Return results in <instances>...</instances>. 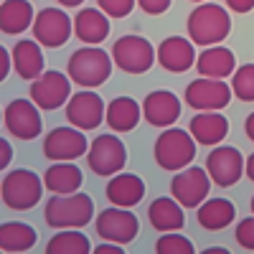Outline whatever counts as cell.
I'll return each instance as SVG.
<instances>
[{"instance_id":"6da1fadb","label":"cell","mask_w":254,"mask_h":254,"mask_svg":"<svg viewBox=\"0 0 254 254\" xmlns=\"http://www.w3.org/2000/svg\"><path fill=\"white\" fill-rule=\"evenodd\" d=\"M188 36L193 44L198 46H216L229 36L231 31V18L226 13V8L216 5V3H198L188 15Z\"/></svg>"},{"instance_id":"7a4b0ae2","label":"cell","mask_w":254,"mask_h":254,"mask_svg":"<svg viewBox=\"0 0 254 254\" xmlns=\"http://www.w3.org/2000/svg\"><path fill=\"white\" fill-rule=\"evenodd\" d=\"M94 216V203L87 193H54L44 208V219L51 229H81Z\"/></svg>"},{"instance_id":"3957f363","label":"cell","mask_w":254,"mask_h":254,"mask_svg":"<svg viewBox=\"0 0 254 254\" xmlns=\"http://www.w3.org/2000/svg\"><path fill=\"white\" fill-rule=\"evenodd\" d=\"M112 54L102 51L97 46H84V49H76L71 56H69V64H66V71L71 76V81H76L79 87H87V89H94L99 84H104L112 74Z\"/></svg>"},{"instance_id":"277c9868","label":"cell","mask_w":254,"mask_h":254,"mask_svg":"<svg viewBox=\"0 0 254 254\" xmlns=\"http://www.w3.org/2000/svg\"><path fill=\"white\" fill-rule=\"evenodd\" d=\"M44 181H41L33 171L28 168H15V171L5 173L3 186H0V196H3V203L13 211H28L41 201V193H44Z\"/></svg>"},{"instance_id":"5b68a950","label":"cell","mask_w":254,"mask_h":254,"mask_svg":"<svg viewBox=\"0 0 254 254\" xmlns=\"http://www.w3.org/2000/svg\"><path fill=\"white\" fill-rule=\"evenodd\" d=\"M196 158V140L181 127H165L155 142V163L163 171H183Z\"/></svg>"},{"instance_id":"8992f818","label":"cell","mask_w":254,"mask_h":254,"mask_svg":"<svg viewBox=\"0 0 254 254\" xmlns=\"http://www.w3.org/2000/svg\"><path fill=\"white\" fill-rule=\"evenodd\" d=\"M158 54L153 44L142 36H120L112 46V61L125 74H145L150 71Z\"/></svg>"},{"instance_id":"52a82bcc","label":"cell","mask_w":254,"mask_h":254,"mask_svg":"<svg viewBox=\"0 0 254 254\" xmlns=\"http://www.w3.org/2000/svg\"><path fill=\"white\" fill-rule=\"evenodd\" d=\"M211 176L206 173V168L198 165H186L183 171L171 181V196L183 206V208H198L208 198V188H211Z\"/></svg>"},{"instance_id":"ba28073f","label":"cell","mask_w":254,"mask_h":254,"mask_svg":"<svg viewBox=\"0 0 254 254\" xmlns=\"http://www.w3.org/2000/svg\"><path fill=\"white\" fill-rule=\"evenodd\" d=\"M231 87L224 81V79H208V76H201L196 81H190L186 87V104L193 107L196 112H219L224 110L229 99H231Z\"/></svg>"},{"instance_id":"9c48e42d","label":"cell","mask_w":254,"mask_h":254,"mask_svg":"<svg viewBox=\"0 0 254 254\" xmlns=\"http://www.w3.org/2000/svg\"><path fill=\"white\" fill-rule=\"evenodd\" d=\"M87 163L89 168L102 176V178H110V176H117L125 163H127V150L120 137L115 135H99L94 137V142L89 145L87 150Z\"/></svg>"},{"instance_id":"30bf717a","label":"cell","mask_w":254,"mask_h":254,"mask_svg":"<svg viewBox=\"0 0 254 254\" xmlns=\"http://www.w3.org/2000/svg\"><path fill=\"white\" fill-rule=\"evenodd\" d=\"M97 234L99 239L104 242H115V244H127V242H132L137 237V231H140V221L137 216L132 214L130 208H122V206H110V208H104L102 214L97 216Z\"/></svg>"},{"instance_id":"8fae6325","label":"cell","mask_w":254,"mask_h":254,"mask_svg":"<svg viewBox=\"0 0 254 254\" xmlns=\"http://www.w3.org/2000/svg\"><path fill=\"white\" fill-rule=\"evenodd\" d=\"M41 107L33 99H13L5 104L3 122L5 130L18 140H33L44 130V120H41Z\"/></svg>"},{"instance_id":"7c38bea8","label":"cell","mask_w":254,"mask_h":254,"mask_svg":"<svg viewBox=\"0 0 254 254\" xmlns=\"http://www.w3.org/2000/svg\"><path fill=\"white\" fill-rule=\"evenodd\" d=\"M31 28H33V36H36V41L41 46L59 49V46H64L71 38L74 23L61 8H44L36 15Z\"/></svg>"},{"instance_id":"4fadbf2b","label":"cell","mask_w":254,"mask_h":254,"mask_svg":"<svg viewBox=\"0 0 254 254\" xmlns=\"http://www.w3.org/2000/svg\"><path fill=\"white\" fill-rule=\"evenodd\" d=\"M31 99L41 110H59L61 104L71 99V76H64L61 71H44L31 84Z\"/></svg>"},{"instance_id":"5bb4252c","label":"cell","mask_w":254,"mask_h":254,"mask_svg":"<svg viewBox=\"0 0 254 254\" xmlns=\"http://www.w3.org/2000/svg\"><path fill=\"white\" fill-rule=\"evenodd\" d=\"M89 150V142L79 127H56L44 137V155L49 160H76Z\"/></svg>"},{"instance_id":"9a60e30c","label":"cell","mask_w":254,"mask_h":254,"mask_svg":"<svg viewBox=\"0 0 254 254\" xmlns=\"http://www.w3.org/2000/svg\"><path fill=\"white\" fill-rule=\"evenodd\" d=\"M206 173L211 176V181H214L219 188L234 186L244 173L242 153L231 145H216L206 158Z\"/></svg>"},{"instance_id":"2e32d148","label":"cell","mask_w":254,"mask_h":254,"mask_svg":"<svg viewBox=\"0 0 254 254\" xmlns=\"http://www.w3.org/2000/svg\"><path fill=\"white\" fill-rule=\"evenodd\" d=\"M107 117V104L97 92H76L66 102V120L79 130H97Z\"/></svg>"},{"instance_id":"e0dca14e","label":"cell","mask_w":254,"mask_h":254,"mask_svg":"<svg viewBox=\"0 0 254 254\" xmlns=\"http://www.w3.org/2000/svg\"><path fill=\"white\" fill-rule=\"evenodd\" d=\"M158 64L165 71H173V74H183L190 66H196L193 41H188L183 36H168L158 46Z\"/></svg>"},{"instance_id":"ac0fdd59","label":"cell","mask_w":254,"mask_h":254,"mask_svg":"<svg viewBox=\"0 0 254 254\" xmlns=\"http://www.w3.org/2000/svg\"><path fill=\"white\" fill-rule=\"evenodd\" d=\"M142 117L153 127H171L181 117V99L168 89H155L142 102Z\"/></svg>"},{"instance_id":"d6986e66","label":"cell","mask_w":254,"mask_h":254,"mask_svg":"<svg viewBox=\"0 0 254 254\" xmlns=\"http://www.w3.org/2000/svg\"><path fill=\"white\" fill-rule=\"evenodd\" d=\"M110 15L102 8H81L74 18V33L81 44L97 46L110 36Z\"/></svg>"},{"instance_id":"ffe728a7","label":"cell","mask_w":254,"mask_h":254,"mask_svg":"<svg viewBox=\"0 0 254 254\" xmlns=\"http://www.w3.org/2000/svg\"><path fill=\"white\" fill-rule=\"evenodd\" d=\"M104 193H107V201L110 203L122 206V208H132L145 196V183L135 173H117L115 178H110L107 188H104Z\"/></svg>"},{"instance_id":"44dd1931","label":"cell","mask_w":254,"mask_h":254,"mask_svg":"<svg viewBox=\"0 0 254 254\" xmlns=\"http://www.w3.org/2000/svg\"><path fill=\"white\" fill-rule=\"evenodd\" d=\"M196 69L201 76H208V79H226L237 71V59L221 44L206 46L203 54H198L196 59Z\"/></svg>"},{"instance_id":"7402d4cb","label":"cell","mask_w":254,"mask_h":254,"mask_svg":"<svg viewBox=\"0 0 254 254\" xmlns=\"http://www.w3.org/2000/svg\"><path fill=\"white\" fill-rule=\"evenodd\" d=\"M13 69L26 81H33L44 74V51H41L38 41L23 38L13 46Z\"/></svg>"},{"instance_id":"603a6c76","label":"cell","mask_w":254,"mask_h":254,"mask_svg":"<svg viewBox=\"0 0 254 254\" xmlns=\"http://www.w3.org/2000/svg\"><path fill=\"white\" fill-rule=\"evenodd\" d=\"M188 132L193 135V140L198 145H219L226 135H229V122L226 117H221L219 112H201L190 120Z\"/></svg>"},{"instance_id":"cb8c5ba5","label":"cell","mask_w":254,"mask_h":254,"mask_svg":"<svg viewBox=\"0 0 254 254\" xmlns=\"http://www.w3.org/2000/svg\"><path fill=\"white\" fill-rule=\"evenodd\" d=\"M147 219H150V226L155 231H178L186 224L183 216V206L171 196V198H155L150 206H147Z\"/></svg>"},{"instance_id":"d4e9b609","label":"cell","mask_w":254,"mask_h":254,"mask_svg":"<svg viewBox=\"0 0 254 254\" xmlns=\"http://www.w3.org/2000/svg\"><path fill=\"white\" fill-rule=\"evenodd\" d=\"M81 183H84V176L71 160H56L44 173V186L51 193H76Z\"/></svg>"},{"instance_id":"484cf974","label":"cell","mask_w":254,"mask_h":254,"mask_svg":"<svg viewBox=\"0 0 254 254\" xmlns=\"http://www.w3.org/2000/svg\"><path fill=\"white\" fill-rule=\"evenodd\" d=\"M33 5L28 0H3L0 5V31L5 36H18L33 26Z\"/></svg>"},{"instance_id":"4316f807","label":"cell","mask_w":254,"mask_h":254,"mask_svg":"<svg viewBox=\"0 0 254 254\" xmlns=\"http://www.w3.org/2000/svg\"><path fill=\"white\" fill-rule=\"evenodd\" d=\"M140 117H142V107L132 97H115L107 104V117H104V122L115 132H130L137 127Z\"/></svg>"},{"instance_id":"83f0119b","label":"cell","mask_w":254,"mask_h":254,"mask_svg":"<svg viewBox=\"0 0 254 254\" xmlns=\"http://www.w3.org/2000/svg\"><path fill=\"white\" fill-rule=\"evenodd\" d=\"M237 216V208L226 198H206L198 206V226H203L206 231H219L226 229Z\"/></svg>"},{"instance_id":"f1b7e54d","label":"cell","mask_w":254,"mask_h":254,"mask_svg":"<svg viewBox=\"0 0 254 254\" xmlns=\"http://www.w3.org/2000/svg\"><path fill=\"white\" fill-rule=\"evenodd\" d=\"M36 239V229L23 221H5L0 226V249L3 252H28Z\"/></svg>"},{"instance_id":"f546056e","label":"cell","mask_w":254,"mask_h":254,"mask_svg":"<svg viewBox=\"0 0 254 254\" xmlns=\"http://www.w3.org/2000/svg\"><path fill=\"white\" fill-rule=\"evenodd\" d=\"M46 252L49 254H87V252H92V247H89V239L81 231L61 229V231H56L54 239H49Z\"/></svg>"},{"instance_id":"4dcf8cb0","label":"cell","mask_w":254,"mask_h":254,"mask_svg":"<svg viewBox=\"0 0 254 254\" xmlns=\"http://www.w3.org/2000/svg\"><path fill=\"white\" fill-rule=\"evenodd\" d=\"M231 92L242 102H254V64H244L231 74Z\"/></svg>"},{"instance_id":"1f68e13d","label":"cell","mask_w":254,"mask_h":254,"mask_svg":"<svg viewBox=\"0 0 254 254\" xmlns=\"http://www.w3.org/2000/svg\"><path fill=\"white\" fill-rule=\"evenodd\" d=\"M155 252L158 254H193L196 247L190 244L188 237L178 234V231H165V237H160L155 244Z\"/></svg>"},{"instance_id":"d6a6232c","label":"cell","mask_w":254,"mask_h":254,"mask_svg":"<svg viewBox=\"0 0 254 254\" xmlns=\"http://www.w3.org/2000/svg\"><path fill=\"white\" fill-rule=\"evenodd\" d=\"M135 3L137 0H97V5L107 13L110 18H127L132 13V8H135Z\"/></svg>"},{"instance_id":"836d02e7","label":"cell","mask_w":254,"mask_h":254,"mask_svg":"<svg viewBox=\"0 0 254 254\" xmlns=\"http://www.w3.org/2000/svg\"><path fill=\"white\" fill-rule=\"evenodd\" d=\"M237 242H239L244 249L254 252V216L239 221V226H237Z\"/></svg>"},{"instance_id":"e575fe53","label":"cell","mask_w":254,"mask_h":254,"mask_svg":"<svg viewBox=\"0 0 254 254\" xmlns=\"http://www.w3.org/2000/svg\"><path fill=\"white\" fill-rule=\"evenodd\" d=\"M171 3L173 0H137L140 10L147 13V15H163L168 8H171Z\"/></svg>"},{"instance_id":"d590c367","label":"cell","mask_w":254,"mask_h":254,"mask_svg":"<svg viewBox=\"0 0 254 254\" xmlns=\"http://www.w3.org/2000/svg\"><path fill=\"white\" fill-rule=\"evenodd\" d=\"M0 79H5L8 74H10V66H13V51H8V49H3L0 51Z\"/></svg>"},{"instance_id":"8d00e7d4","label":"cell","mask_w":254,"mask_h":254,"mask_svg":"<svg viewBox=\"0 0 254 254\" xmlns=\"http://www.w3.org/2000/svg\"><path fill=\"white\" fill-rule=\"evenodd\" d=\"M226 5L234 13H249L254 8V0H226Z\"/></svg>"},{"instance_id":"74e56055","label":"cell","mask_w":254,"mask_h":254,"mask_svg":"<svg viewBox=\"0 0 254 254\" xmlns=\"http://www.w3.org/2000/svg\"><path fill=\"white\" fill-rule=\"evenodd\" d=\"M0 153H3V158H0V165L8 168V163H10V158H13V147H10L8 140H0Z\"/></svg>"},{"instance_id":"f35d334b","label":"cell","mask_w":254,"mask_h":254,"mask_svg":"<svg viewBox=\"0 0 254 254\" xmlns=\"http://www.w3.org/2000/svg\"><path fill=\"white\" fill-rule=\"evenodd\" d=\"M102 252H107V254H122L125 249H122V244H115V242H104V244H99V247H97V254H102Z\"/></svg>"},{"instance_id":"ab89813d","label":"cell","mask_w":254,"mask_h":254,"mask_svg":"<svg viewBox=\"0 0 254 254\" xmlns=\"http://www.w3.org/2000/svg\"><path fill=\"white\" fill-rule=\"evenodd\" d=\"M244 132H247V137L254 142V112L247 117V122H244Z\"/></svg>"},{"instance_id":"60d3db41","label":"cell","mask_w":254,"mask_h":254,"mask_svg":"<svg viewBox=\"0 0 254 254\" xmlns=\"http://www.w3.org/2000/svg\"><path fill=\"white\" fill-rule=\"evenodd\" d=\"M244 171H247V178L254 181V153L247 158V165H244Z\"/></svg>"},{"instance_id":"b9f144b4","label":"cell","mask_w":254,"mask_h":254,"mask_svg":"<svg viewBox=\"0 0 254 254\" xmlns=\"http://www.w3.org/2000/svg\"><path fill=\"white\" fill-rule=\"evenodd\" d=\"M59 3L64 5V8H76V5H81L84 0H59Z\"/></svg>"},{"instance_id":"7bdbcfd3","label":"cell","mask_w":254,"mask_h":254,"mask_svg":"<svg viewBox=\"0 0 254 254\" xmlns=\"http://www.w3.org/2000/svg\"><path fill=\"white\" fill-rule=\"evenodd\" d=\"M208 254H226V249L224 247H211V249H206Z\"/></svg>"},{"instance_id":"ee69618b","label":"cell","mask_w":254,"mask_h":254,"mask_svg":"<svg viewBox=\"0 0 254 254\" xmlns=\"http://www.w3.org/2000/svg\"><path fill=\"white\" fill-rule=\"evenodd\" d=\"M190 3H206V0H190Z\"/></svg>"},{"instance_id":"f6af8a7d","label":"cell","mask_w":254,"mask_h":254,"mask_svg":"<svg viewBox=\"0 0 254 254\" xmlns=\"http://www.w3.org/2000/svg\"><path fill=\"white\" fill-rule=\"evenodd\" d=\"M252 214H254V196H252Z\"/></svg>"}]
</instances>
